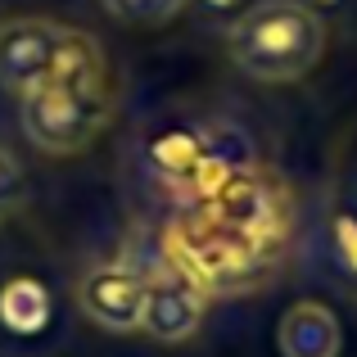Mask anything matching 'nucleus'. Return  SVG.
Returning <instances> with one entry per match:
<instances>
[{
  "label": "nucleus",
  "mask_w": 357,
  "mask_h": 357,
  "mask_svg": "<svg viewBox=\"0 0 357 357\" xmlns=\"http://www.w3.org/2000/svg\"><path fill=\"white\" fill-rule=\"evenodd\" d=\"M276 349L280 357H340L344 353V326L317 298L294 303L276 326Z\"/></svg>",
  "instance_id": "nucleus-8"
},
{
  "label": "nucleus",
  "mask_w": 357,
  "mask_h": 357,
  "mask_svg": "<svg viewBox=\"0 0 357 357\" xmlns=\"http://www.w3.org/2000/svg\"><path fill=\"white\" fill-rule=\"evenodd\" d=\"M27 204V172L9 145H0V222H9Z\"/></svg>",
  "instance_id": "nucleus-11"
},
{
  "label": "nucleus",
  "mask_w": 357,
  "mask_h": 357,
  "mask_svg": "<svg viewBox=\"0 0 357 357\" xmlns=\"http://www.w3.org/2000/svg\"><path fill=\"white\" fill-rule=\"evenodd\" d=\"M73 32L77 27L45 18V14L0 18V91L27 96L45 77H54V68L63 63V54L73 45Z\"/></svg>",
  "instance_id": "nucleus-4"
},
{
  "label": "nucleus",
  "mask_w": 357,
  "mask_h": 357,
  "mask_svg": "<svg viewBox=\"0 0 357 357\" xmlns=\"http://www.w3.org/2000/svg\"><path fill=\"white\" fill-rule=\"evenodd\" d=\"M77 312L109 335L140 331V317H145V271L127 267V262L91 267L77 285Z\"/></svg>",
  "instance_id": "nucleus-5"
},
{
  "label": "nucleus",
  "mask_w": 357,
  "mask_h": 357,
  "mask_svg": "<svg viewBox=\"0 0 357 357\" xmlns=\"http://www.w3.org/2000/svg\"><path fill=\"white\" fill-rule=\"evenodd\" d=\"M326 249H331L335 267L349 280H357V213L353 208H335L326 222Z\"/></svg>",
  "instance_id": "nucleus-10"
},
{
  "label": "nucleus",
  "mask_w": 357,
  "mask_h": 357,
  "mask_svg": "<svg viewBox=\"0 0 357 357\" xmlns=\"http://www.w3.org/2000/svg\"><path fill=\"white\" fill-rule=\"evenodd\" d=\"M326 18L307 0H253L227 27V54L249 82L289 86L326 59Z\"/></svg>",
  "instance_id": "nucleus-2"
},
{
  "label": "nucleus",
  "mask_w": 357,
  "mask_h": 357,
  "mask_svg": "<svg viewBox=\"0 0 357 357\" xmlns=\"http://www.w3.org/2000/svg\"><path fill=\"white\" fill-rule=\"evenodd\" d=\"M145 163L163 185L176 195H199L213 199L227 181L249 172V136L231 122H167L149 131L145 140Z\"/></svg>",
  "instance_id": "nucleus-3"
},
{
  "label": "nucleus",
  "mask_w": 357,
  "mask_h": 357,
  "mask_svg": "<svg viewBox=\"0 0 357 357\" xmlns=\"http://www.w3.org/2000/svg\"><path fill=\"white\" fill-rule=\"evenodd\" d=\"M114 122V77L109 54L91 32H73V45L54 77L18 96V127L27 145L50 158H73L91 149Z\"/></svg>",
  "instance_id": "nucleus-1"
},
{
  "label": "nucleus",
  "mask_w": 357,
  "mask_h": 357,
  "mask_svg": "<svg viewBox=\"0 0 357 357\" xmlns=\"http://www.w3.org/2000/svg\"><path fill=\"white\" fill-rule=\"evenodd\" d=\"M204 5H208V9H236L240 0H204Z\"/></svg>",
  "instance_id": "nucleus-12"
},
{
  "label": "nucleus",
  "mask_w": 357,
  "mask_h": 357,
  "mask_svg": "<svg viewBox=\"0 0 357 357\" xmlns=\"http://www.w3.org/2000/svg\"><path fill=\"white\" fill-rule=\"evenodd\" d=\"M100 9L122 27H167L190 9V0H100Z\"/></svg>",
  "instance_id": "nucleus-9"
},
{
  "label": "nucleus",
  "mask_w": 357,
  "mask_h": 357,
  "mask_svg": "<svg viewBox=\"0 0 357 357\" xmlns=\"http://www.w3.org/2000/svg\"><path fill=\"white\" fill-rule=\"evenodd\" d=\"M307 5H312L317 14H321V9H326V5H335V0H307Z\"/></svg>",
  "instance_id": "nucleus-13"
},
{
  "label": "nucleus",
  "mask_w": 357,
  "mask_h": 357,
  "mask_svg": "<svg viewBox=\"0 0 357 357\" xmlns=\"http://www.w3.org/2000/svg\"><path fill=\"white\" fill-rule=\"evenodd\" d=\"M59 331L54 289L36 276H9L0 285V335L18 349H41Z\"/></svg>",
  "instance_id": "nucleus-7"
},
{
  "label": "nucleus",
  "mask_w": 357,
  "mask_h": 357,
  "mask_svg": "<svg viewBox=\"0 0 357 357\" xmlns=\"http://www.w3.org/2000/svg\"><path fill=\"white\" fill-rule=\"evenodd\" d=\"M204 289L185 271H145V317L140 331L158 344H185L204 331Z\"/></svg>",
  "instance_id": "nucleus-6"
}]
</instances>
